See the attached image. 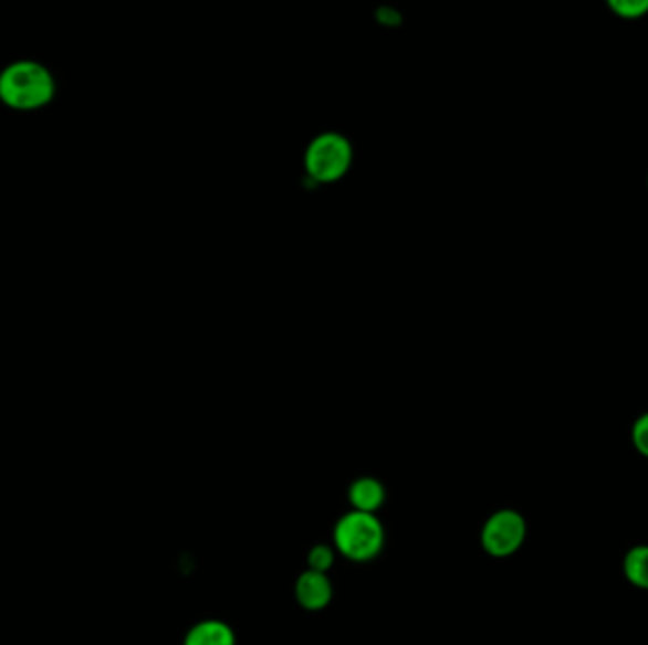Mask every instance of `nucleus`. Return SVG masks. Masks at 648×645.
<instances>
[{
  "instance_id": "1",
  "label": "nucleus",
  "mask_w": 648,
  "mask_h": 645,
  "mask_svg": "<svg viewBox=\"0 0 648 645\" xmlns=\"http://www.w3.org/2000/svg\"><path fill=\"white\" fill-rule=\"evenodd\" d=\"M55 78L39 61H15L0 73V101L18 113H34L52 103Z\"/></svg>"
},
{
  "instance_id": "2",
  "label": "nucleus",
  "mask_w": 648,
  "mask_h": 645,
  "mask_svg": "<svg viewBox=\"0 0 648 645\" xmlns=\"http://www.w3.org/2000/svg\"><path fill=\"white\" fill-rule=\"evenodd\" d=\"M337 553L353 562H370L385 547V527L374 514L351 509L342 515L332 530Z\"/></svg>"
},
{
  "instance_id": "3",
  "label": "nucleus",
  "mask_w": 648,
  "mask_h": 645,
  "mask_svg": "<svg viewBox=\"0 0 648 645\" xmlns=\"http://www.w3.org/2000/svg\"><path fill=\"white\" fill-rule=\"evenodd\" d=\"M353 158L349 140L339 133L326 131L313 137L305 150V169L318 182L342 177Z\"/></svg>"
},
{
  "instance_id": "4",
  "label": "nucleus",
  "mask_w": 648,
  "mask_h": 645,
  "mask_svg": "<svg viewBox=\"0 0 648 645\" xmlns=\"http://www.w3.org/2000/svg\"><path fill=\"white\" fill-rule=\"evenodd\" d=\"M527 536V522L514 509H499L483 522V551L493 559H506L520 551Z\"/></svg>"
},
{
  "instance_id": "5",
  "label": "nucleus",
  "mask_w": 648,
  "mask_h": 645,
  "mask_svg": "<svg viewBox=\"0 0 648 645\" xmlns=\"http://www.w3.org/2000/svg\"><path fill=\"white\" fill-rule=\"evenodd\" d=\"M294 596L305 612H321L328 607L334 599V586H332L328 573L305 570L300 573L299 580L294 583Z\"/></svg>"
},
{
  "instance_id": "6",
  "label": "nucleus",
  "mask_w": 648,
  "mask_h": 645,
  "mask_svg": "<svg viewBox=\"0 0 648 645\" xmlns=\"http://www.w3.org/2000/svg\"><path fill=\"white\" fill-rule=\"evenodd\" d=\"M347 500H349L351 509L355 511L377 515L387 500V488L376 477H368V475L358 477L349 485Z\"/></svg>"
},
{
  "instance_id": "7",
  "label": "nucleus",
  "mask_w": 648,
  "mask_h": 645,
  "mask_svg": "<svg viewBox=\"0 0 648 645\" xmlns=\"http://www.w3.org/2000/svg\"><path fill=\"white\" fill-rule=\"evenodd\" d=\"M182 645H238L232 626L220 620L199 621L186 633Z\"/></svg>"
},
{
  "instance_id": "8",
  "label": "nucleus",
  "mask_w": 648,
  "mask_h": 645,
  "mask_svg": "<svg viewBox=\"0 0 648 645\" xmlns=\"http://www.w3.org/2000/svg\"><path fill=\"white\" fill-rule=\"evenodd\" d=\"M624 573L631 585L648 591V546L629 549L624 559Z\"/></svg>"
},
{
  "instance_id": "9",
  "label": "nucleus",
  "mask_w": 648,
  "mask_h": 645,
  "mask_svg": "<svg viewBox=\"0 0 648 645\" xmlns=\"http://www.w3.org/2000/svg\"><path fill=\"white\" fill-rule=\"evenodd\" d=\"M336 549L326 543H317L310 549L307 553V568L315 570V572L328 573L331 568L336 562Z\"/></svg>"
},
{
  "instance_id": "10",
  "label": "nucleus",
  "mask_w": 648,
  "mask_h": 645,
  "mask_svg": "<svg viewBox=\"0 0 648 645\" xmlns=\"http://www.w3.org/2000/svg\"><path fill=\"white\" fill-rule=\"evenodd\" d=\"M609 8L618 18L637 20L648 12V0H610Z\"/></svg>"
},
{
  "instance_id": "11",
  "label": "nucleus",
  "mask_w": 648,
  "mask_h": 645,
  "mask_svg": "<svg viewBox=\"0 0 648 645\" xmlns=\"http://www.w3.org/2000/svg\"><path fill=\"white\" fill-rule=\"evenodd\" d=\"M631 440H634L637 451L648 458V413L637 419L634 430H631Z\"/></svg>"
}]
</instances>
